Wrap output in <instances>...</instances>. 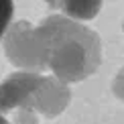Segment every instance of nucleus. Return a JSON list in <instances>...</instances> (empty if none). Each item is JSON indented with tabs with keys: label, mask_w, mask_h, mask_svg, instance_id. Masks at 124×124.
<instances>
[{
	"label": "nucleus",
	"mask_w": 124,
	"mask_h": 124,
	"mask_svg": "<svg viewBox=\"0 0 124 124\" xmlns=\"http://www.w3.org/2000/svg\"><path fill=\"white\" fill-rule=\"evenodd\" d=\"M0 124H8V120H6L4 116H0Z\"/></svg>",
	"instance_id": "nucleus-9"
},
{
	"label": "nucleus",
	"mask_w": 124,
	"mask_h": 124,
	"mask_svg": "<svg viewBox=\"0 0 124 124\" xmlns=\"http://www.w3.org/2000/svg\"><path fill=\"white\" fill-rule=\"evenodd\" d=\"M114 94L120 98V100H124V67L120 71H118V75H116V79H114Z\"/></svg>",
	"instance_id": "nucleus-7"
},
{
	"label": "nucleus",
	"mask_w": 124,
	"mask_h": 124,
	"mask_svg": "<svg viewBox=\"0 0 124 124\" xmlns=\"http://www.w3.org/2000/svg\"><path fill=\"white\" fill-rule=\"evenodd\" d=\"M69 98H71V92L63 81H59L57 77H45V81L33 96L31 108L51 118V116H57L59 112H63Z\"/></svg>",
	"instance_id": "nucleus-4"
},
{
	"label": "nucleus",
	"mask_w": 124,
	"mask_h": 124,
	"mask_svg": "<svg viewBox=\"0 0 124 124\" xmlns=\"http://www.w3.org/2000/svg\"><path fill=\"white\" fill-rule=\"evenodd\" d=\"M16 122L18 124H37V120H35V116H33V110H18Z\"/></svg>",
	"instance_id": "nucleus-8"
},
{
	"label": "nucleus",
	"mask_w": 124,
	"mask_h": 124,
	"mask_svg": "<svg viewBox=\"0 0 124 124\" xmlns=\"http://www.w3.org/2000/svg\"><path fill=\"white\" fill-rule=\"evenodd\" d=\"M6 57L14 65L24 67L29 71L45 69V53H43V39L37 27L23 20L16 23L8 31L6 37Z\"/></svg>",
	"instance_id": "nucleus-2"
},
{
	"label": "nucleus",
	"mask_w": 124,
	"mask_h": 124,
	"mask_svg": "<svg viewBox=\"0 0 124 124\" xmlns=\"http://www.w3.org/2000/svg\"><path fill=\"white\" fill-rule=\"evenodd\" d=\"M57 6L65 12L73 14V16H79V18H92L94 14L100 10L102 4L100 2H59Z\"/></svg>",
	"instance_id": "nucleus-5"
},
{
	"label": "nucleus",
	"mask_w": 124,
	"mask_h": 124,
	"mask_svg": "<svg viewBox=\"0 0 124 124\" xmlns=\"http://www.w3.org/2000/svg\"><path fill=\"white\" fill-rule=\"evenodd\" d=\"M45 67L59 81H79L100 65V39L90 27L65 16H49L39 24Z\"/></svg>",
	"instance_id": "nucleus-1"
},
{
	"label": "nucleus",
	"mask_w": 124,
	"mask_h": 124,
	"mask_svg": "<svg viewBox=\"0 0 124 124\" xmlns=\"http://www.w3.org/2000/svg\"><path fill=\"white\" fill-rule=\"evenodd\" d=\"M12 2H0V39L2 35L6 33L8 24H10V18H12Z\"/></svg>",
	"instance_id": "nucleus-6"
},
{
	"label": "nucleus",
	"mask_w": 124,
	"mask_h": 124,
	"mask_svg": "<svg viewBox=\"0 0 124 124\" xmlns=\"http://www.w3.org/2000/svg\"><path fill=\"white\" fill-rule=\"evenodd\" d=\"M43 81L45 75L35 73V71H16L8 75L0 84V112H10L14 108L33 110L31 102Z\"/></svg>",
	"instance_id": "nucleus-3"
}]
</instances>
